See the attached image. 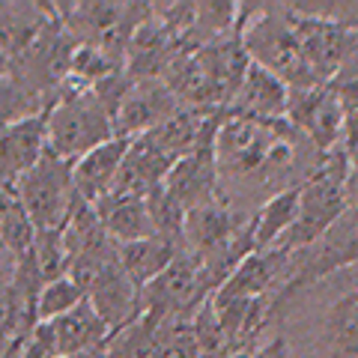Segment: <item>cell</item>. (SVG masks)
<instances>
[{
  "label": "cell",
  "mask_w": 358,
  "mask_h": 358,
  "mask_svg": "<svg viewBox=\"0 0 358 358\" xmlns=\"http://www.w3.org/2000/svg\"><path fill=\"white\" fill-rule=\"evenodd\" d=\"M322 155L289 120H254L221 114L215 131V173L221 197L254 212L268 197L299 188L322 164Z\"/></svg>",
  "instance_id": "cell-1"
},
{
  "label": "cell",
  "mask_w": 358,
  "mask_h": 358,
  "mask_svg": "<svg viewBox=\"0 0 358 358\" xmlns=\"http://www.w3.org/2000/svg\"><path fill=\"white\" fill-rule=\"evenodd\" d=\"M350 159L352 152L346 147L329 152L317 171L299 185V215L293 230L278 245V251H308L346 218V212H350V188H346Z\"/></svg>",
  "instance_id": "cell-2"
},
{
  "label": "cell",
  "mask_w": 358,
  "mask_h": 358,
  "mask_svg": "<svg viewBox=\"0 0 358 358\" xmlns=\"http://www.w3.org/2000/svg\"><path fill=\"white\" fill-rule=\"evenodd\" d=\"M45 117H48V150L72 164L117 138L114 110L93 87L84 90L66 84L48 105Z\"/></svg>",
  "instance_id": "cell-3"
},
{
  "label": "cell",
  "mask_w": 358,
  "mask_h": 358,
  "mask_svg": "<svg viewBox=\"0 0 358 358\" xmlns=\"http://www.w3.org/2000/svg\"><path fill=\"white\" fill-rule=\"evenodd\" d=\"M69 278L84 289L87 301L108 322L110 334L141 317V289L120 266L114 242L75 257Z\"/></svg>",
  "instance_id": "cell-4"
},
{
  "label": "cell",
  "mask_w": 358,
  "mask_h": 358,
  "mask_svg": "<svg viewBox=\"0 0 358 358\" xmlns=\"http://www.w3.org/2000/svg\"><path fill=\"white\" fill-rule=\"evenodd\" d=\"M15 192L21 197V203H24L36 233L63 230V224L69 221L75 203L81 200L75 192L72 162L54 155L51 150L36 162L33 171H27L18 179Z\"/></svg>",
  "instance_id": "cell-5"
},
{
  "label": "cell",
  "mask_w": 358,
  "mask_h": 358,
  "mask_svg": "<svg viewBox=\"0 0 358 358\" xmlns=\"http://www.w3.org/2000/svg\"><path fill=\"white\" fill-rule=\"evenodd\" d=\"M182 108L179 99L173 96V90L164 81H131L126 90L122 102L117 105L114 114V126H117V138H138L147 134L155 126H162L167 117H173Z\"/></svg>",
  "instance_id": "cell-6"
},
{
  "label": "cell",
  "mask_w": 358,
  "mask_h": 358,
  "mask_svg": "<svg viewBox=\"0 0 358 358\" xmlns=\"http://www.w3.org/2000/svg\"><path fill=\"white\" fill-rule=\"evenodd\" d=\"M39 326H42V334L48 341L54 358L96 352L110 341L108 322L99 317V310L90 301H81L75 310L63 313V317L51 322H39Z\"/></svg>",
  "instance_id": "cell-7"
},
{
  "label": "cell",
  "mask_w": 358,
  "mask_h": 358,
  "mask_svg": "<svg viewBox=\"0 0 358 358\" xmlns=\"http://www.w3.org/2000/svg\"><path fill=\"white\" fill-rule=\"evenodd\" d=\"M57 18L60 9L54 3H24V0L9 3L3 0L0 3V51L15 63L45 36V30Z\"/></svg>",
  "instance_id": "cell-8"
},
{
  "label": "cell",
  "mask_w": 358,
  "mask_h": 358,
  "mask_svg": "<svg viewBox=\"0 0 358 358\" xmlns=\"http://www.w3.org/2000/svg\"><path fill=\"white\" fill-rule=\"evenodd\" d=\"M227 114L254 117V120H287L289 87L275 72H268L251 60L236 96H233V102L227 105Z\"/></svg>",
  "instance_id": "cell-9"
},
{
  "label": "cell",
  "mask_w": 358,
  "mask_h": 358,
  "mask_svg": "<svg viewBox=\"0 0 358 358\" xmlns=\"http://www.w3.org/2000/svg\"><path fill=\"white\" fill-rule=\"evenodd\" d=\"M45 110L39 117H30L13 129L0 131V182L15 185L48 152V117H45Z\"/></svg>",
  "instance_id": "cell-10"
},
{
  "label": "cell",
  "mask_w": 358,
  "mask_h": 358,
  "mask_svg": "<svg viewBox=\"0 0 358 358\" xmlns=\"http://www.w3.org/2000/svg\"><path fill=\"white\" fill-rule=\"evenodd\" d=\"M93 206L99 212V218H102V227L108 233V239L114 245L159 236V224H155V212H152L150 197L110 192L108 197H102Z\"/></svg>",
  "instance_id": "cell-11"
},
{
  "label": "cell",
  "mask_w": 358,
  "mask_h": 358,
  "mask_svg": "<svg viewBox=\"0 0 358 358\" xmlns=\"http://www.w3.org/2000/svg\"><path fill=\"white\" fill-rule=\"evenodd\" d=\"M129 147H131V138H114L102 143V147H96L93 152H87L84 159H78L72 164L78 197L87 200V203H99L102 197L114 192Z\"/></svg>",
  "instance_id": "cell-12"
},
{
  "label": "cell",
  "mask_w": 358,
  "mask_h": 358,
  "mask_svg": "<svg viewBox=\"0 0 358 358\" xmlns=\"http://www.w3.org/2000/svg\"><path fill=\"white\" fill-rule=\"evenodd\" d=\"M179 251H182V242L167 239V236H150V239L117 245L120 266L126 268V275L138 284V289L152 284L155 278H159L164 268L176 260Z\"/></svg>",
  "instance_id": "cell-13"
},
{
  "label": "cell",
  "mask_w": 358,
  "mask_h": 358,
  "mask_svg": "<svg viewBox=\"0 0 358 358\" xmlns=\"http://www.w3.org/2000/svg\"><path fill=\"white\" fill-rule=\"evenodd\" d=\"M36 242V227L27 215L15 185L0 182V245L15 257V263L27 260Z\"/></svg>",
  "instance_id": "cell-14"
},
{
  "label": "cell",
  "mask_w": 358,
  "mask_h": 358,
  "mask_svg": "<svg viewBox=\"0 0 358 358\" xmlns=\"http://www.w3.org/2000/svg\"><path fill=\"white\" fill-rule=\"evenodd\" d=\"M296 215H299V188H287V192L268 197L254 212V251L278 248L281 239L293 230Z\"/></svg>",
  "instance_id": "cell-15"
},
{
  "label": "cell",
  "mask_w": 358,
  "mask_h": 358,
  "mask_svg": "<svg viewBox=\"0 0 358 358\" xmlns=\"http://www.w3.org/2000/svg\"><path fill=\"white\" fill-rule=\"evenodd\" d=\"M45 108L48 102L33 93L27 84H21L13 72L0 78V131L13 129L30 117H39Z\"/></svg>",
  "instance_id": "cell-16"
},
{
  "label": "cell",
  "mask_w": 358,
  "mask_h": 358,
  "mask_svg": "<svg viewBox=\"0 0 358 358\" xmlns=\"http://www.w3.org/2000/svg\"><path fill=\"white\" fill-rule=\"evenodd\" d=\"M155 358H206L194 320H162L155 329Z\"/></svg>",
  "instance_id": "cell-17"
},
{
  "label": "cell",
  "mask_w": 358,
  "mask_h": 358,
  "mask_svg": "<svg viewBox=\"0 0 358 358\" xmlns=\"http://www.w3.org/2000/svg\"><path fill=\"white\" fill-rule=\"evenodd\" d=\"M81 301H87L84 289L78 287L69 275H63V278H57V281L42 284L39 296H36V320L39 322H51V320L63 317V313L75 310Z\"/></svg>",
  "instance_id": "cell-18"
},
{
  "label": "cell",
  "mask_w": 358,
  "mask_h": 358,
  "mask_svg": "<svg viewBox=\"0 0 358 358\" xmlns=\"http://www.w3.org/2000/svg\"><path fill=\"white\" fill-rule=\"evenodd\" d=\"M248 358H289L284 334H281V331H272V334H266V341H263L260 346H257V350H254Z\"/></svg>",
  "instance_id": "cell-19"
},
{
  "label": "cell",
  "mask_w": 358,
  "mask_h": 358,
  "mask_svg": "<svg viewBox=\"0 0 358 358\" xmlns=\"http://www.w3.org/2000/svg\"><path fill=\"white\" fill-rule=\"evenodd\" d=\"M346 188H350V212L358 215V152H352L350 159V182H346Z\"/></svg>",
  "instance_id": "cell-20"
},
{
  "label": "cell",
  "mask_w": 358,
  "mask_h": 358,
  "mask_svg": "<svg viewBox=\"0 0 358 358\" xmlns=\"http://www.w3.org/2000/svg\"><path fill=\"white\" fill-rule=\"evenodd\" d=\"M9 72H13V60H9L6 54L0 51V78H3V75H9Z\"/></svg>",
  "instance_id": "cell-21"
},
{
  "label": "cell",
  "mask_w": 358,
  "mask_h": 358,
  "mask_svg": "<svg viewBox=\"0 0 358 358\" xmlns=\"http://www.w3.org/2000/svg\"><path fill=\"white\" fill-rule=\"evenodd\" d=\"M0 355H3V352H0Z\"/></svg>",
  "instance_id": "cell-22"
},
{
  "label": "cell",
  "mask_w": 358,
  "mask_h": 358,
  "mask_svg": "<svg viewBox=\"0 0 358 358\" xmlns=\"http://www.w3.org/2000/svg\"><path fill=\"white\" fill-rule=\"evenodd\" d=\"M355 152H358V150H355Z\"/></svg>",
  "instance_id": "cell-23"
}]
</instances>
